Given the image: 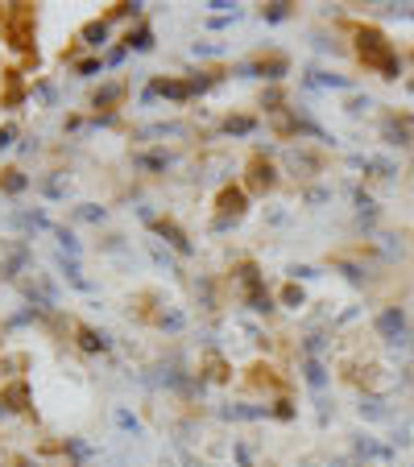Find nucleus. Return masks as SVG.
<instances>
[{
    "label": "nucleus",
    "instance_id": "8",
    "mask_svg": "<svg viewBox=\"0 0 414 467\" xmlns=\"http://www.w3.org/2000/svg\"><path fill=\"white\" fill-rule=\"evenodd\" d=\"M4 186H8V190H17V186H21V178H17V170H4Z\"/></svg>",
    "mask_w": 414,
    "mask_h": 467
},
{
    "label": "nucleus",
    "instance_id": "5",
    "mask_svg": "<svg viewBox=\"0 0 414 467\" xmlns=\"http://www.w3.org/2000/svg\"><path fill=\"white\" fill-rule=\"evenodd\" d=\"M125 99V83H112V87H104L99 95H95V108H104V112H112L116 104Z\"/></svg>",
    "mask_w": 414,
    "mask_h": 467
},
{
    "label": "nucleus",
    "instance_id": "6",
    "mask_svg": "<svg viewBox=\"0 0 414 467\" xmlns=\"http://www.w3.org/2000/svg\"><path fill=\"white\" fill-rule=\"evenodd\" d=\"M4 401H8V409H25V385H8Z\"/></svg>",
    "mask_w": 414,
    "mask_h": 467
},
{
    "label": "nucleus",
    "instance_id": "3",
    "mask_svg": "<svg viewBox=\"0 0 414 467\" xmlns=\"http://www.w3.org/2000/svg\"><path fill=\"white\" fill-rule=\"evenodd\" d=\"M216 211H220V220H228V215L237 220V215L245 211V190H232V186H228V190H220V199H216Z\"/></svg>",
    "mask_w": 414,
    "mask_h": 467
},
{
    "label": "nucleus",
    "instance_id": "2",
    "mask_svg": "<svg viewBox=\"0 0 414 467\" xmlns=\"http://www.w3.org/2000/svg\"><path fill=\"white\" fill-rule=\"evenodd\" d=\"M0 29H4V38H8L13 50H29L33 46V8L29 4H13L0 17Z\"/></svg>",
    "mask_w": 414,
    "mask_h": 467
},
{
    "label": "nucleus",
    "instance_id": "1",
    "mask_svg": "<svg viewBox=\"0 0 414 467\" xmlns=\"http://www.w3.org/2000/svg\"><path fill=\"white\" fill-rule=\"evenodd\" d=\"M356 58H360L365 67L381 71L385 79H398V54H394V46L385 42V33L373 29V25H360V29H356Z\"/></svg>",
    "mask_w": 414,
    "mask_h": 467
},
{
    "label": "nucleus",
    "instance_id": "4",
    "mask_svg": "<svg viewBox=\"0 0 414 467\" xmlns=\"http://www.w3.org/2000/svg\"><path fill=\"white\" fill-rule=\"evenodd\" d=\"M248 186H253V190H269V186H273V165L261 161V157H253V165H248Z\"/></svg>",
    "mask_w": 414,
    "mask_h": 467
},
{
    "label": "nucleus",
    "instance_id": "7",
    "mask_svg": "<svg viewBox=\"0 0 414 467\" xmlns=\"http://www.w3.org/2000/svg\"><path fill=\"white\" fill-rule=\"evenodd\" d=\"M79 339H83V347H91V352H95V347H99V339H95V335H91V331H87V327H79Z\"/></svg>",
    "mask_w": 414,
    "mask_h": 467
}]
</instances>
